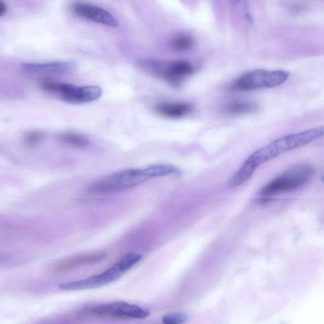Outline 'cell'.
Wrapping results in <instances>:
<instances>
[{
	"label": "cell",
	"mask_w": 324,
	"mask_h": 324,
	"mask_svg": "<svg viewBox=\"0 0 324 324\" xmlns=\"http://www.w3.org/2000/svg\"><path fill=\"white\" fill-rule=\"evenodd\" d=\"M324 137V126L279 137L256 151L245 161L256 171L258 167L286 153L310 144Z\"/></svg>",
	"instance_id": "6da1fadb"
},
{
	"label": "cell",
	"mask_w": 324,
	"mask_h": 324,
	"mask_svg": "<svg viewBox=\"0 0 324 324\" xmlns=\"http://www.w3.org/2000/svg\"><path fill=\"white\" fill-rule=\"evenodd\" d=\"M140 254L129 252L102 273L92 275L85 279L62 283L59 289L65 291H76L104 287L120 279L126 272L142 260Z\"/></svg>",
	"instance_id": "7a4b0ae2"
},
{
	"label": "cell",
	"mask_w": 324,
	"mask_h": 324,
	"mask_svg": "<svg viewBox=\"0 0 324 324\" xmlns=\"http://www.w3.org/2000/svg\"><path fill=\"white\" fill-rule=\"evenodd\" d=\"M314 174V169L310 165H295L267 183L261 189L260 195L268 198L297 190L309 182Z\"/></svg>",
	"instance_id": "3957f363"
},
{
	"label": "cell",
	"mask_w": 324,
	"mask_h": 324,
	"mask_svg": "<svg viewBox=\"0 0 324 324\" xmlns=\"http://www.w3.org/2000/svg\"><path fill=\"white\" fill-rule=\"evenodd\" d=\"M148 179L150 178L145 169H126L113 173L90 184L87 191L93 194L118 192L136 187Z\"/></svg>",
	"instance_id": "277c9868"
},
{
	"label": "cell",
	"mask_w": 324,
	"mask_h": 324,
	"mask_svg": "<svg viewBox=\"0 0 324 324\" xmlns=\"http://www.w3.org/2000/svg\"><path fill=\"white\" fill-rule=\"evenodd\" d=\"M150 312L137 305L124 301L94 305L85 308L74 314L75 318H96L102 319H143Z\"/></svg>",
	"instance_id": "5b68a950"
},
{
	"label": "cell",
	"mask_w": 324,
	"mask_h": 324,
	"mask_svg": "<svg viewBox=\"0 0 324 324\" xmlns=\"http://www.w3.org/2000/svg\"><path fill=\"white\" fill-rule=\"evenodd\" d=\"M143 71L174 86H179L195 69L186 61L167 62L145 59L139 62Z\"/></svg>",
	"instance_id": "8992f818"
},
{
	"label": "cell",
	"mask_w": 324,
	"mask_h": 324,
	"mask_svg": "<svg viewBox=\"0 0 324 324\" xmlns=\"http://www.w3.org/2000/svg\"><path fill=\"white\" fill-rule=\"evenodd\" d=\"M290 77V72L282 70L269 71L255 70L243 74L234 84V88L241 91H253L272 88L282 85Z\"/></svg>",
	"instance_id": "52a82bcc"
},
{
	"label": "cell",
	"mask_w": 324,
	"mask_h": 324,
	"mask_svg": "<svg viewBox=\"0 0 324 324\" xmlns=\"http://www.w3.org/2000/svg\"><path fill=\"white\" fill-rule=\"evenodd\" d=\"M72 12L77 17L95 22L105 26L116 28L118 21L107 11L85 2H75L71 6Z\"/></svg>",
	"instance_id": "ba28073f"
},
{
	"label": "cell",
	"mask_w": 324,
	"mask_h": 324,
	"mask_svg": "<svg viewBox=\"0 0 324 324\" xmlns=\"http://www.w3.org/2000/svg\"><path fill=\"white\" fill-rule=\"evenodd\" d=\"M102 90L97 86H86L77 87L69 84L60 98L64 102L71 104H87L100 98Z\"/></svg>",
	"instance_id": "9c48e42d"
},
{
	"label": "cell",
	"mask_w": 324,
	"mask_h": 324,
	"mask_svg": "<svg viewBox=\"0 0 324 324\" xmlns=\"http://www.w3.org/2000/svg\"><path fill=\"white\" fill-rule=\"evenodd\" d=\"M106 257L107 254L105 252L82 254L54 263L51 265L50 268L51 271L59 273L71 271L75 267L81 266L100 262Z\"/></svg>",
	"instance_id": "30bf717a"
},
{
	"label": "cell",
	"mask_w": 324,
	"mask_h": 324,
	"mask_svg": "<svg viewBox=\"0 0 324 324\" xmlns=\"http://www.w3.org/2000/svg\"><path fill=\"white\" fill-rule=\"evenodd\" d=\"M22 68L24 71L30 74H67L72 72L77 69V65L74 62L60 61L49 63L24 64Z\"/></svg>",
	"instance_id": "8fae6325"
},
{
	"label": "cell",
	"mask_w": 324,
	"mask_h": 324,
	"mask_svg": "<svg viewBox=\"0 0 324 324\" xmlns=\"http://www.w3.org/2000/svg\"><path fill=\"white\" fill-rule=\"evenodd\" d=\"M153 110L162 117L176 119L190 115L193 112L194 108L186 102H162L156 104Z\"/></svg>",
	"instance_id": "7c38bea8"
},
{
	"label": "cell",
	"mask_w": 324,
	"mask_h": 324,
	"mask_svg": "<svg viewBox=\"0 0 324 324\" xmlns=\"http://www.w3.org/2000/svg\"><path fill=\"white\" fill-rule=\"evenodd\" d=\"M223 110L231 115L250 114L257 112L258 105L250 101H234L226 104Z\"/></svg>",
	"instance_id": "4fadbf2b"
},
{
	"label": "cell",
	"mask_w": 324,
	"mask_h": 324,
	"mask_svg": "<svg viewBox=\"0 0 324 324\" xmlns=\"http://www.w3.org/2000/svg\"><path fill=\"white\" fill-rule=\"evenodd\" d=\"M149 178L167 176L170 175L180 174L179 169L169 164L153 165L145 168Z\"/></svg>",
	"instance_id": "5bb4252c"
},
{
	"label": "cell",
	"mask_w": 324,
	"mask_h": 324,
	"mask_svg": "<svg viewBox=\"0 0 324 324\" xmlns=\"http://www.w3.org/2000/svg\"><path fill=\"white\" fill-rule=\"evenodd\" d=\"M61 141L66 144L77 148H85L90 145V140L82 134L66 132L60 136Z\"/></svg>",
	"instance_id": "9a60e30c"
},
{
	"label": "cell",
	"mask_w": 324,
	"mask_h": 324,
	"mask_svg": "<svg viewBox=\"0 0 324 324\" xmlns=\"http://www.w3.org/2000/svg\"><path fill=\"white\" fill-rule=\"evenodd\" d=\"M171 46L177 51H188L192 50L194 40L190 36L185 34H180L173 37Z\"/></svg>",
	"instance_id": "2e32d148"
},
{
	"label": "cell",
	"mask_w": 324,
	"mask_h": 324,
	"mask_svg": "<svg viewBox=\"0 0 324 324\" xmlns=\"http://www.w3.org/2000/svg\"><path fill=\"white\" fill-rule=\"evenodd\" d=\"M45 139V134L39 131H32L24 135V141L29 147H35L39 145Z\"/></svg>",
	"instance_id": "e0dca14e"
},
{
	"label": "cell",
	"mask_w": 324,
	"mask_h": 324,
	"mask_svg": "<svg viewBox=\"0 0 324 324\" xmlns=\"http://www.w3.org/2000/svg\"><path fill=\"white\" fill-rule=\"evenodd\" d=\"M188 316L183 312H172L165 315L162 322L166 324H180L186 322Z\"/></svg>",
	"instance_id": "ac0fdd59"
},
{
	"label": "cell",
	"mask_w": 324,
	"mask_h": 324,
	"mask_svg": "<svg viewBox=\"0 0 324 324\" xmlns=\"http://www.w3.org/2000/svg\"><path fill=\"white\" fill-rule=\"evenodd\" d=\"M308 5L305 2H296L291 5V11L294 13H298L307 9Z\"/></svg>",
	"instance_id": "d6986e66"
},
{
	"label": "cell",
	"mask_w": 324,
	"mask_h": 324,
	"mask_svg": "<svg viewBox=\"0 0 324 324\" xmlns=\"http://www.w3.org/2000/svg\"><path fill=\"white\" fill-rule=\"evenodd\" d=\"M8 10V6L4 0H0V16L2 17L6 13Z\"/></svg>",
	"instance_id": "ffe728a7"
},
{
	"label": "cell",
	"mask_w": 324,
	"mask_h": 324,
	"mask_svg": "<svg viewBox=\"0 0 324 324\" xmlns=\"http://www.w3.org/2000/svg\"><path fill=\"white\" fill-rule=\"evenodd\" d=\"M321 180L324 184V174L322 175V176L321 177Z\"/></svg>",
	"instance_id": "44dd1931"
}]
</instances>
